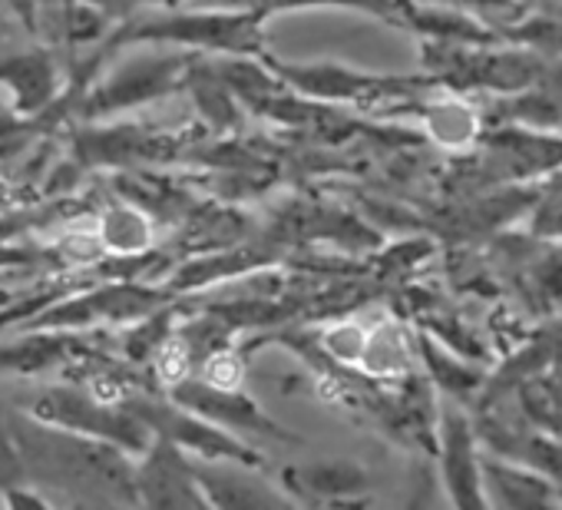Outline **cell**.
I'll list each match as a JSON object with an SVG mask.
<instances>
[{"instance_id":"obj_4","label":"cell","mask_w":562,"mask_h":510,"mask_svg":"<svg viewBox=\"0 0 562 510\" xmlns=\"http://www.w3.org/2000/svg\"><path fill=\"white\" fill-rule=\"evenodd\" d=\"M440 434V470L443 487L460 507H486L483 494V454L476 444V431L457 404L440 408L437 421Z\"/></svg>"},{"instance_id":"obj_20","label":"cell","mask_w":562,"mask_h":510,"mask_svg":"<svg viewBox=\"0 0 562 510\" xmlns=\"http://www.w3.org/2000/svg\"><path fill=\"white\" fill-rule=\"evenodd\" d=\"M87 4L97 8V11H103V14H126L136 4H146V0H87Z\"/></svg>"},{"instance_id":"obj_9","label":"cell","mask_w":562,"mask_h":510,"mask_svg":"<svg viewBox=\"0 0 562 510\" xmlns=\"http://www.w3.org/2000/svg\"><path fill=\"white\" fill-rule=\"evenodd\" d=\"M241 467H255L245 461H205L195 464L199 484L215 507H268V503H285V497L274 494L268 484H258Z\"/></svg>"},{"instance_id":"obj_14","label":"cell","mask_w":562,"mask_h":510,"mask_svg":"<svg viewBox=\"0 0 562 510\" xmlns=\"http://www.w3.org/2000/svg\"><path fill=\"white\" fill-rule=\"evenodd\" d=\"M361 368L371 372L374 378H404L411 372V342L397 322L387 319L371 329Z\"/></svg>"},{"instance_id":"obj_15","label":"cell","mask_w":562,"mask_h":510,"mask_svg":"<svg viewBox=\"0 0 562 510\" xmlns=\"http://www.w3.org/2000/svg\"><path fill=\"white\" fill-rule=\"evenodd\" d=\"M299 477V487L318 500H338V497H351L358 490H364L368 474L358 464H341V461H328V464H312L302 470H292Z\"/></svg>"},{"instance_id":"obj_3","label":"cell","mask_w":562,"mask_h":510,"mask_svg":"<svg viewBox=\"0 0 562 510\" xmlns=\"http://www.w3.org/2000/svg\"><path fill=\"white\" fill-rule=\"evenodd\" d=\"M136 490H139V503H153V507H212L195 464L186 457V451L156 434V441L143 451V464L136 467Z\"/></svg>"},{"instance_id":"obj_5","label":"cell","mask_w":562,"mask_h":510,"mask_svg":"<svg viewBox=\"0 0 562 510\" xmlns=\"http://www.w3.org/2000/svg\"><path fill=\"white\" fill-rule=\"evenodd\" d=\"M182 77H189V60H182V57H143V60H133V64L120 67L113 77H106L100 84V90H93L87 110L93 117H100V113H116V110L149 103V100L176 90Z\"/></svg>"},{"instance_id":"obj_6","label":"cell","mask_w":562,"mask_h":510,"mask_svg":"<svg viewBox=\"0 0 562 510\" xmlns=\"http://www.w3.org/2000/svg\"><path fill=\"white\" fill-rule=\"evenodd\" d=\"M278 74H285L292 87L305 90L308 97L322 100H351V103H384L394 97H414L420 90L417 80H394V77H368L345 67H285L274 64Z\"/></svg>"},{"instance_id":"obj_12","label":"cell","mask_w":562,"mask_h":510,"mask_svg":"<svg viewBox=\"0 0 562 510\" xmlns=\"http://www.w3.org/2000/svg\"><path fill=\"white\" fill-rule=\"evenodd\" d=\"M80 153L90 163H133L162 156V136H146L136 130H113V133H90L80 140Z\"/></svg>"},{"instance_id":"obj_18","label":"cell","mask_w":562,"mask_h":510,"mask_svg":"<svg viewBox=\"0 0 562 510\" xmlns=\"http://www.w3.org/2000/svg\"><path fill=\"white\" fill-rule=\"evenodd\" d=\"M529 289L546 309L562 306V245L549 248L542 259L529 266Z\"/></svg>"},{"instance_id":"obj_8","label":"cell","mask_w":562,"mask_h":510,"mask_svg":"<svg viewBox=\"0 0 562 510\" xmlns=\"http://www.w3.org/2000/svg\"><path fill=\"white\" fill-rule=\"evenodd\" d=\"M483 494L486 503L496 507H549L555 500H562L559 487L542 477L539 470H532L522 461H493L483 457Z\"/></svg>"},{"instance_id":"obj_11","label":"cell","mask_w":562,"mask_h":510,"mask_svg":"<svg viewBox=\"0 0 562 510\" xmlns=\"http://www.w3.org/2000/svg\"><path fill=\"white\" fill-rule=\"evenodd\" d=\"M0 84L14 90L21 110H37L54 93V67L44 54H21L0 64Z\"/></svg>"},{"instance_id":"obj_17","label":"cell","mask_w":562,"mask_h":510,"mask_svg":"<svg viewBox=\"0 0 562 510\" xmlns=\"http://www.w3.org/2000/svg\"><path fill=\"white\" fill-rule=\"evenodd\" d=\"M67 339H34L27 345H8L0 348V368L11 372H41L47 365H57L67 355Z\"/></svg>"},{"instance_id":"obj_19","label":"cell","mask_w":562,"mask_h":510,"mask_svg":"<svg viewBox=\"0 0 562 510\" xmlns=\"http://www.w3.org/2000/svg\"><path fill=\"white\" fill-rule=\"evenodd\" d=\"M532 229H536V235H552V239L559 235V239H562V192H559V196H549V199L539 206Z\"/></svg>"},{"instance_id":"obj_10","label":"cell","mask_w":562,"mask_h":510,"mask_svg":"<svg viewBox=\"0 0 562 510\" xmlns=\"http://www.w3.org/2000/svg\"><path fill=\"white\" fill-rule=\"evenodd\" d=\"M420 113H424V133L447 149H470L480 136V113L457 97L427 100Z\"/></svg>"},{"instance_id":"obj_1","label":"cell","mask_w":562,"mask_h":510,"mask_svg":"<svg viewBox=\"0 0 562 510\" xmlns=\"http://www.w3.org/2000/svg\"><path fill=\"white\" fill-rule=\"evenodd\" d=\"M27 411L34 421L110 441L130 454H143L153 444V428L133 408H110V401L77 388H44L31 398Z\"/></svg>"},{"instance_id":"obj_2","label":"cell","mask_w":562,"mask_h":510,"mask_svg":"<svg viewBox=\"0 0 562 510\" xmlns=\"http://www.w3.org/2000/svg\"><path fill=\"white\" fill-rule=\"evenodd\" d=\"M261 11L238 14V11H218V14H176L162 21H146L133 27L130 34H120L123 41H159V44H182V47H205V51H232V54H258L261 51V31H258Z\"/></svg>"},{"instance_id":"obj_16","label":"cell","mask_w":562,"mask_h":510,"mask_svg":"<svg viewBox=\"0 0 562 510\" xmlns=\"http://www.w3.org/2000/svg\"><path fill=\"white\" fill-rule=\"evenodd\" d=\"M368 339H371V329L358 325V319H341L318 332V348L341 365H361Z\"/></svg>"},{"instance_id":"obj_13","label":"cell","mask_w":562,"mask_h":510,"mask_svg":"<svg viewBox=\"0 0 562 510\" xmlns=\"http://www.w3.org/2000/svg\"><path fill=\"white\" fill-rule=\"evenodd\" d=\"M100 239L103 248H113L120 255H139L153 242V222L143 206H113L100 219Z\"/></svg>"},{"instance_id":"obj_7","label":"cell","mask_w":562,"mask_h":510,"mask_svg":"<svg viewBox=\"0 0 562 510\" xmlns=\"http://www.w3.org/2000/svg\"><path fill=\"white\" fill-rule=\"evenodd\" d=\"M172 401H179L182 408L209 418L212 424H218L232 434L245 431V434H268V437L289 441V434L281 431L251 398L238 395V388H215L202 378H186V381L172 385Z\"/></svg>"}]
</instances>
